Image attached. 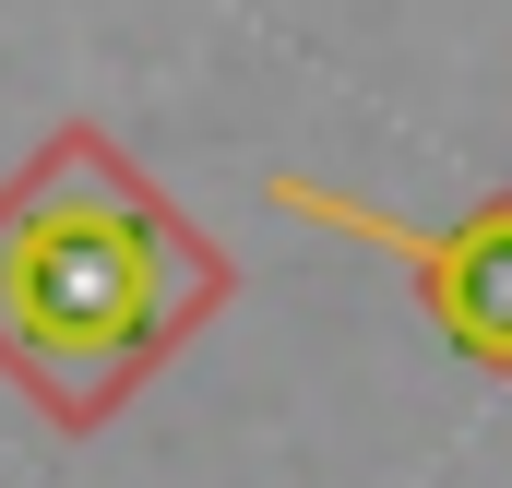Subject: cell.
<instances>
[{
	"mask_svg": "<svg viewBox=\"0 0 512 488\" xmlns=\"http://www.w3.org/2000/svg\"><path fill=\"white\" fill-rule=\"evenodd\" d=\"M227 298L215 239L131 167L108 131H60L0 191V358L60 417H96L167 334Z\"/></svg>",
	"mask_w": 512,
	"mask_h": 488,
	"instance_id": "1",
	"label": "cell"
},
{
	"mask_svg": "<svg viewBox=\"0 0 512 488\" xmlns=\"http://www.w3.org/2000/svg\"><path fill=\"white\" fill-rule=\"evenodd\" d=\"M274 203H286V215H334V227H358V239L405 250L417 286H429V310H441V334L477 369H512V191H489V203L453 215V227L370 215V203H346V191H322V179H274Z\"/></svg>",
	"mask_w": 512,
	"mask_h": 488,
	"instance_id": "2",
	"label": "cell"
}]
</instances>
